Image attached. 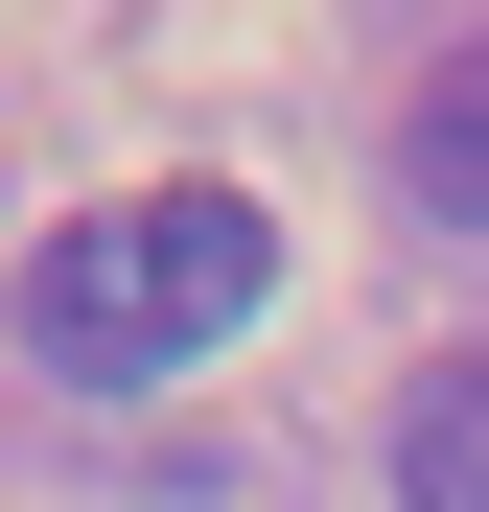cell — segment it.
I'll use <instances>...</instances> for the list:
<instances>
[{"instance_id": "6da1fadb", "label": "cell", "mask_w": 489, "mask_h": 512, "mask_svg": "<svg viewBox=\"0 0 489 512\" xmlns=\"http://www.w3.org/2000/svg\"><path fill=\"white\" fill-rule=\"evenodd\" d=\"M257 303H280L257 187H117V210H70L24 256V373L47 396H163L210 326H257Z\"/></svg>"}, {"instance_id": "7a4b0ae2", "label": "cell", "mask_w": 489, "mask_h": 512, "mask_svg": "<svg viewBox=\"0 0 489 512\" xmlns=\"http://www.w3.org/2000/svg\"><path fill=\"white\" fill-rule=\"evenodd\" d=\"M396 210H443V233H489V24L396 94Z\"/></svg>"}, {"instance_id": "3957f363", "label": "cell", "mask_w": 489, "mask_h": 512, "mask_svg": "<svg viewBox=\"0 0 489 512\" xmlns=\"http://www.w3.org/2000/svg\"><path fill=\"white\" fill-rule=\"evenodd\" d=\"M396 512H489V350L396 373Z\"/></svg>"}]
</instances>
